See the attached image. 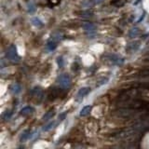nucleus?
I'll use <instances>...</instances> for the list:
<instances>
[{
    "label": "nucleus",
    "mask_w": 149,
    "mask_h": 149,
    "mask_svg": "<svg viewBox=\"0 0 149 149\" xmlns=\"http://www.w3.org/2000/svg\"><path fill=\"white\" fill-rule=\"evenodd\" d=\"M139 42L135 41V42H132V43H130L127 47H126V50L128 51V52L132 53V52H134V51H136L138 49H139Z\"/></svg>",
    "instance_id": "6e6552de"
},
{
    "label": "nucleus",
    "mask_w": 149,
    "mask_h": 149,
    "mask_svg": "<svg viewBox=\"0 0 149 149\" xmlns=\"http://www.w3.org/2000/svg\"><path fill=\"white\" fill-rule=\"evenodd\" d=\"M58 83L62 88L67 90L71 86V77L67 74H62L58 77Z\"/></svg>",
    "instance_id": "7ed1b4c3"
},
{
    "label": "nucleus",
    "mask_w": 149,
    "mask_h": 149,
    "mask_svg": "<svg viewBox=\"0 0 149 149\" xmlns=\"http://www.w3.org/2000/svg\"><path fill=\"white\" fill-rule=\"evenodd\" d=\"M12 115H13V112L11 110H8V111L5 112L4 115H3V119H4V121H8V120L10 119Z\"/></svg>",
    "instance_id": "a211bd4d"
},
{
    "label": "nucleus",
    "mask_w": 149,
    "mask_h": 149,
    "mask_svg": "<svg viewBox=\"0 0 149 149\" xmlns=\"http://www.w3.org/2000/svg\"><path fill=\"white\" fill-rule=\"evenodd\" d=\"M144 61H146V62H149V56H148V57H147L146 60H144Z\"/></svg>",
    "instance_id": "a878e982"
},
{
    "label": "nucleus",
    "mask_w": 149,
    "mask_h": 149,
    "mask_svg": "<svg viewBox=\"0 0 149 149\" xmlns=\"http://www.w3.org/2000/svg\"><path fill=\"white\" fill-rule=\"evenodd\" d=\"M32 22H33V24H34L35 26H36V27H41L42 25H43V22H42V21L40 20V19L36 18V17L33 19Z\"/></svg>",
    "instance_id": "6ab92c4d"
},
{
    "label": "nucleus",
    "mask_w": 149,
    "mask_h": 149,
    "mask_svg": "<svg viewBox=\"0 0 149 149\" xmlns=\"http://www.w3.org/2000/svg\"><path fill=\"white\" fill-rule=\"evenodd\" d=\"M82 27L84 31H85L86 35L91 37V38H93V37L95 36L96 35V31H97V28L96 26L93 24L92 22H85L82 23Z\"/></svg>",
    "instance_id": "f03ea898"
},
{
    "label": "nucleus",
    "mask_w": 149,
    "mask_h": 149,
    "mask_svg": "<svg viewBox=\"0 0 149 149\" xmlns=\"http://www.w3.org/2000/svg\"><path fill=\"white\" fill-rule=\"evenodd\" d=\"M91 91V88L88 87H84V88H81L80 90L78 91V92L77 93V96H76V100L77 102H80L82 101L85 96H87L88 94V92Z\"/></svg>",
    "instance_id": "20e7f679"
},
{
    "label": "nucleus",
    "mask_w": 149,
    "mask_h": 149,
    "mask_svg": "<svg viewBox=\"0 0 149 149\" xmlns=\"http://www.w3.org/2000/svg\"><path fill=\"white\" fill-rule=\"evenodd\" d=\"M136 77L139 78H142V79H146V78H149V67L146 68V69H143L141 70L137 74Z\"/></svg>",
    "instance_id": "1a4fd4ad"
},
{
    "label": "nucleus",
    "mask_w": 149,
    "mask_h": 149,
    "mask_svg": "<svg viewBox=\"0 0 149 149\" xmlns=\"http://www.w3.org/2000/svg\"><path fill=\"white\" fill-rule=\"evenodd\" d=\"M57 63H58V65H59V67H60V68H62V67L63 66V59L62 56H60V57H58V59H57Z\"/></svg>",
    "instance_id": "4be33fe9"
},
{
    "label": "nucleus",
    "mask_w": 149,
    "mask_h": 149,
    "mask_svg": "<svg viewBox=\"0 0 149 149\" xmlns=\"http://www.w3.org/2000/svg\"><path fill=\"white\" fill-rule=\"evenodd\" d=\"M140 34H141V30H140L138 27H134V28H132V30H130L129 36L130 37V38H133V37L138 36Z\"/></svg>",
    "instance_id": "f8f14e48"
},
{
    "label": "nucleus",
    "mask_w": 149,
    "mask_h": 149,
    "mask_svg": "<svg viewBox=\"0 0 149 149\" xmlns=\"http://www.w3.org/2000/svg\"><path fill=\"white\" fill-rule=\"evenodd\" d=\"M61 95V90L60 88H51V90L49 91V94H48V99L52 101V100H55L56 98L60 97Z\"/></svg>",
    "instance_id": "0eeeda50"
},
{
    "label": "nucleus",
    "mask_w": 149,
    "mask_h": 149,
    "mask_svg": "<svg viewBox=\"0 0 149 149\" xmlns=\"http://www.w3.org/2000/svg\"><path fill=\"white\" fill-rule=\"evenodd\" d=\"M34 111H35V109L33 108L32 106H26V107H24V108H22V109L21 110L20 114H21L22 116H28V115L32 114Z\"/></svg>",
    "instance_id": "4468645a"
},
{
    "label": "nucleus",
    "mask_w": 149,
    "mask_h": 149,
    "mask_svg": "<svg viewBox=\"0 0 149 149\" xmlns=\"http://www.w3.org/2000/svg\"><path fill=\"white\" fill-rule=\"evenodd\" d=\"M10 91L13 93L14 95H17L22 91V86L18 83H14L10 87Z\"/></svg>",
    "instance_id": "9d476101"
},
{
    "label": "nucleus",
    "mask_w": 149,
    "mask_h": 149,
    "mask_svg": "<svg viewBox=\"0 0 149 149\" xmlns=\"http://www.w3.org/2000/svg\"><path fill=\"white\" fill-rule=\"evenodd\" d=\"M31 135V130H25L21 135V138H20V142L22 143H24L26 140H28V138L30 137Z\"/></svg>",
    "instance_id": "2eb2a0df"
},
{
    "label": "nucleus",
    "mask_w": 149,
    "mask_h": 149,
    "mask_svg": "<svg viewBox=\"0 0 149 149\" xmlns=\"http://www.w3.org/2000/svg\"><path fill=\"white\" fill-rule=\"evenodd\" d=\"M6 57L8 60H9L12 63H19L20 62V56L18 54L17 51V48L15 45H10L8 48L7 51H6Z\"/></svg>",
    "instance_id": "f257e3e1"
},
{
    "label": "nucleus",
    "mask_w": 149,
    "mask_h": 149,
    "mask_svg": "<svg viewBox=\"0 0 149 149\" xmlns=\"http://www.w3.org/2000/svg\"><path fill=\"white\" fill-rule=\"evenodd\" d=\"M35 10H36V7H35V5L31 2V6L29 5V8H28V11H29L30 13H32V12H34Z\"/></svg>",
    "instance_id": "5701e85b"
},
{
    "label": "nucleus",
    "mask_w": 149,
    "mask_h": 149,
    "mask_svg": "<svg viewBox=\"0 0 149 149\" xmlns=\"http://www.w3.org/2000/svg\"><path fill=\"white\" fill-rule=\"evenodd\" d=\"M54 125H55L54 121H52V122H49L48 125H46L45 127L43 128V130H44V132H49V130H50L51 129L54 127Z\"/></svg>",
    "instance_id": "412c9836"
},
{
    "label": "nucleus",
    "mask_w": 149,
    "mask_h": 149,
    "mask_svg": "<svg viewBox=\"0 0 149 149\" xmlns=\"http://www.w3.org/2000/svg\"><path fill=\"white\" fill-rule=\"evenodd\" d=\"M31 94L34 97L37 98L38 100H41L42 98H43V96H44V91L40 87H35L31 91Z\"/></svg>",
    "instance_id": "423d86ee"
},
{
    "label": "nucleus",
    "mask_w": 149,
    "mask_h": 149,
    "mask_svg": "<svg viewBox=\"0 0 149 149\" xmlns=\"http://www.w3.org/2000/svg\"><path fill=\"white\" fill-rule=\"evenodd\" d=\"M91 108H92V107L91 105L84 106L83 108L80 110V113H79V115H80V116H86L88 115H90L91 111Z\"/></svg>",
    "instance_id": "ddd939ff"
},
{
    "label": "nucleus",
    "mask_w": 149,
    "mask_h": 149,
    "mask_svg": "<svg viewBox=\"0 0 149 149\" xmlns=\"http://www.w3.org/2000/svg\"><path fill=\"white\" fill-rule=\"evenodd\" d=\"M65 116H66V113H63V114H62L61 116H59V119H60V121L63 120V119H64V118H65Z\"/></svg>",
    "instance_id": "b1692460"
},
{
    "label": "nucleus",
    "mask_w": 149,
    "mask_h": 149,
    "mask_svg": "<svg viewBox=\"0 0 149 149\" xmlns=\"http://www.w3.org/2000/svg\"><path fill=\"white\" fill-rule=\"evenodd\" d=\"M93 1H94L95 4H100V3H102V1H104V0H93Z\"/></svg>",
    "instance_id": "393cba45"
},
{
    "label": "nucleus",
    "mask_w": 149,
    "mask_h": 149,
    "mask_svg": "<svg viewBox=\"0 0 149 149\" xmlns=\"http://www.w3.org/2000/svg\"><path fill=\"white\" fill-rule=\"evenodd\" d=\"M55 115V112L54 110H49V112H47V113L43 116V118H42V120L43 121H48L49 119H51Z\"/></svg>",
    "instance_id": "dca6fc26"
},
{
    "label": "nucleus",
    "mask_w": 149,
    "mask_h": 149,
    "mask_svg": "<svg viewBox=\"0 0 149 149\" xmlns=\"http://www.w3.org/2000/svg\"><path fill=\"white\" fill-rule=\"evenodd\" d=\"M63 34L61 32H55L53 33L52 35H51V39H53L55 41H60V40H62L63 39Z\"/></svg>",
    "instance_id": "f3484780"
},
{
    "label": "nucleus",
    "mask_w": 149,
    "mask_h": 149,
    "mask_svg": "<svg viewBox=\"0 0 149 149\" xmlns=\"http://www.w3.org/2000/svg\"><path fill=\"white\" fill-rule=\"evenodd\" d=\"M108 57V60L110 61L111 63H113L114 64H116V65H121L123 64L124 63V58L120 57L119 55H116V54H110L107 56Z\"/></svg>",
    "instance_id": "39448f33"
},
{
    "label": "nucleus",
    "mask_w": 149,
    "mask_h": 149,
    "mask_svg": "<svg viewBox=\"0 0 149 149\" xmlns=\"http://www.w3.org/2000/svg\"><path fill=\"white\" fill-rule=\"evenodd\" d=\"M111 4L114 5L116 7H121L125 4V1L124 0H114V1L111 2Z\"/></svg>",
    "instance_id": "aec40b11"
},
{
    "label": "nucleus",
    "mask_w": 149,
    "mask_h": 149,
    "mask_svg": "<svg viewBox=\"0 0 149 149\" xmlns=\"http://www.w3.org/2000/svg\"><path fill=\"white\" fill-rule=\"evenodd\" d=\"M47 49H48L49 51H53L56 49V48H57V41H55L53 39H51L48 41V43H47Z\"/></svg>",
    "instance_id": "9b49d317"
}]
</instances>
